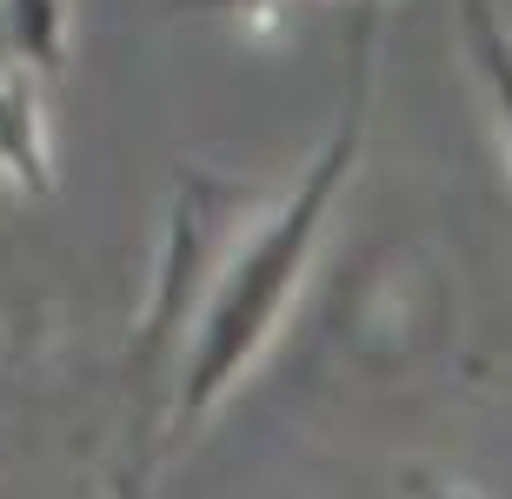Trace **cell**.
<instances>
[{
  "label": "cell",
  "mask_w": 512,
  "mask_h": 499,
  "mask_svg": "<svg viewBox=\"0 0 512 499\" xmlns=\"http://www.w3.org/2000/svg\"><path fill=\"white\" fill-rule=\"evenodd\" d=\"M193 273H200V187L187 180L180 207H173V247H167V280H160V307H153L147 333H140V346H133V373H140L147 360H160V346H167L173 320H180V307H187Z\"/></svg>",
  "instance_id": "obj_2"
},
{
  "label": "cell",
  "mask_w": 512,
  "mask_h": 499,
  "mask_svg": "<svg viewBox=\"0 0 512 499\" xmlns=\"http://www.w3.org/2000/svg\"><path fill=\"white\" fill-rule=\"evenodd\" d=\"M373 14H380V0H353V60H366V40H373Z\"/></svg>",
  "instance_id": "obj_6"
},
{
  "label": "cell",
  "mask_w": 512,
  "mask_h": 499,
  "mask_svg": "<svg viewBox=\"0 0 512 499\" xmlns=\"http://www.w3.org/2000/svg\"><path fill=\"white\" fill-rule=\"evenodd\" d=\"M360 107H366V60H353V94L340 107V127L326 140V154L313 160V173L300 180V193L280 207V220L240 253V267L227 273V287L213 293L207 320H200V340H193V360H187V380H180V420H173V440H187L193 426L207 420V406L220 400V386L247 366V353L266 340L273 313L286 307V287L300 273L313 233H320L326 207L340 180L353 173V147H360Z\"/></svg>",
  "instance_id": "obj_1"
},
{
  "label": "cell",
  "mask_w": 512,
  "mask_h": 499,
  "mask_svg": "<svg viewBox=\"0 0 512 499\" xmlns=\"http://www.w3.org/2000/svg\"><path fill=\"white\" fill-rule=\"evenodd\" d=\"M0 160L14 167V180L27 193H47V160H40V127H34V100L0 80Z\"/></svg>",
  "instance_id": "obj_3"
},
{
  "label": "cell",
  "mask_w": 512,
  "mask_h": 499,
  "mask_svg": "<svg viewBox=\"0 0 512 499\" xmlns=\"http://www.w3.org/2000/svg\"><path fill=\"white\" fill-rule=\"evenodd\" d=\"M413 499H466V493H446L439 480H413Z\"/></svg>",
  "instance_id": "obj_7"
},
{
  "label": "cell",
  "mask_w": 512,
  "mask_h": 499,
  "mask_svg": "<svg viewBox=\"0 0 512 499\" xmlns=\"http://www.w3.org/2000/svg\"><path fill=\"white\" fill-rule=\"evenodd\" d=\"M180 7H213L220 14V7H253V0H180Z\"/></svg>",
  "instance_id": "obj_8"
},
{
  "label": "cell",
  "mask_w": 512,
  "mask_h": 499,
  "mask_svg": "<svg viewBox=\"0 0 512 499\" xmlns=\"http://www.w3.org/2000/svg\"><path fill=\"white\" fill-rule=\"evenodd\" d=\"M459 20H466V34H473L479 74L493 80V100H499L506 134H512V47H506V34L493 27V7H486V0H459Z\"/></svg>",
  "instance_id": "obj_4"
},
{
  "label": "cell",
  "mask_w": 512,
  "mask_h": 499,
  "mask_svg": "<svg viewBox=\"0 0 512 499\" xmlns=\"http://www.w3.org/2000/svg\"><path fill=\"white\" fill-rule=\"evenodd\" d=\"M7 34L40 74L60 67V0H7Z\"/></svg>",
  "instance_id": "obj_5"
}]
</instances>
